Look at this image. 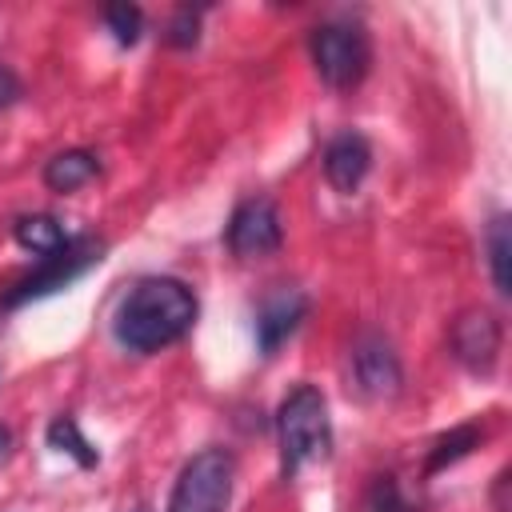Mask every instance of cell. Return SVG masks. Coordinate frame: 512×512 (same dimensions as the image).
I'll return each mask as SVG.
<instances>
[{
	"label": "cell",
	"mask_w": 512,
	"mask_h": 512,
	"mask_svg": "<svg viewBox=\"0 0 512 512\" xmlns=\"http://www.w3.org/2000/svg\"><path fill=\"white\" fill-rule=\"evenodd\" d=\"M352 372H356V384L368 396H376V400L396 396L400 384H404L400 356H396V348L380 332H360L356 336V344H352Z\"/></svg>",
	"instance_id": "cell-8"
},
{
	"label": "cell",
	"mask_w": 512,
	"mask_h": 512,
	"mask_svg": "<svg viewBox=\"0 0 512 512\" xmlns=\"http://www.w3.org/2000/svg\"><path fill=\"white\" fill-rule=\"evenodd\" d=\"M96 172H100L96 152H88V148H64V152H56V156L44 164V184L64 196V192L84 188Z\"/></svg>",
	"instance_id": "cell-11"
},
{
	"label": "cell",
	"mask_w": 512,
	"mask_h": 512,
	"mask_svg": "<svg viewBox=\"0 0 512 512\" xmlns=\"http://www.w3.org/2000/svg\"><path fill=\"white\" fill-rule=\"evenodd\" d=\"M128 512H152V508H148V504H136V508H128Z\"/></svg>",
	"instance_id": "cell-22"
},
{
	"label": "cell",
	"mask_w": 512,
	"mask_h": 512,
	"mask_svg": "<svg viewBox=\"0 0 512 512\" xmlns=\"http://www.w3.org/2000/svg\"><path fill=\"white\" fill-rule=\"evenodd\" d=\"M484 244H488V272H492V284H496V292H500V296H508V292H512V272H508L512 240H508V216H504V212H496V216H492Z\"/></svg>",
	"instance_id": "cell-15"
},
{
	"label": "cell",
	"mask_w": 512,
	"mask_h": 512,
	"mask_svg": "<svg viewBox=\"0 0 512 512\" xmlns=\"http://www.w3.org/2000/svg\"><path fill=\"white\" fill-rule=\"evenodd\" d=\"M232 476H236V464L224 448L196 452L176 476V488L168 496V512H228Z\"/></svg>",
	"instance_id": "cell-4"
},
{
	"label": "cell",
	"mask_w": 512,
	"mask_h": 512,
	"mask_svg": "<svg viewBox=\"0 0 512 512\" xmlns=\"http://www.w3.org/2000/svg\"><path fill=\"white\" fill-rule=\"evenodd\" d=\"M16 244L20 248H28V252H36L40 260L44 256H52V252H60L72 236L64 232V224L56 220V216H48V212H32V216H20L16 220Z\"/></svg>",
	"instance_id": "cell-12"
},
{
	"label": "cell",
	"mask_w": 512,
	"mask_h": 512,
	"mask_svg": "<svg viewBox=\"0 0 512 512\" xmlns=\"http://www.w3.org/2000/svg\"><path fill=\"white\" fill-rule=\"evenodd\" d=\"M164 40H168L172 48H192V44L200 40V12H196V8H180V12L168 20Z\"/></svg>",
	"instance_id": "cell-18"
},
{
	"label": "cell",
	"mask_w": 512,
	"mask_h": 512,
	"mask_svg": "<svg viewBox=\"0 0 512 512\" xmlns=\"http://www.w3.org/2000/svg\"><path fill=\"white\" fill-rule=\"evenodd\" d=\"M104 24L116 36V44H136L140 28H144V12L136 4H108L104 8Z\"/></svg>",
	"instance_id": "cell-17"
},
{
	"label": "cell",
	"mask_w": 512,
	"mask_h": 512,
	"mask_svg": "<svg viewBox=\"0 0 512 512\" xmlns=\"http://www.w3.org/2000/svg\"><path fill=\"white\" fill-rule=\"evenodd\" d=\"M232 256L240 260H260V256H272L280 244H284V220H280V208L268 200V196H248L236 204L232 220H228V232H224Z\"/></svg>",
	"instance_id": "cell-6"
},
{
	"label": "cell",
	"mask_w": 512,
	"mask_h": 512,
	"mask_svg": "<svg viewBox=\"0 0 512 512\" xmlns=\"http://www.w3.org/2000/svg\"><path fill=\"white\" fill-rule=\"evenodd\" d=\"M276 436H280V472L296 476L304 464L324 460L332 452V420L328 400L316 384H296L276 408Z\"/></svg>",
	"instance_id": "cell-2"
},
{
	"label": "cell",
	"mask_w": 512,
	"mask_h": 512,
	"mask_svg": "<svg viewBox=\"0 0 512 512\" xmlns=\"http://www.w3.org/2000/svg\"><path fill=\"white\" fill-rule=\"evenodd\" d=\"M508 484H512V472L500 468V472H496V484H492V508H496V512H508Z\"/></svg>",
	"instance_id": "cell-19"
},
{
	"label": "cell",
	"mask_w": 512,
	"mask_h": 512,
	"mask_svg": "<svg viewBox=\"0 0 512 512\" xmlns=\"http://www.w3.org/2000/svg\"><path fill=\"white\" fill-rule=\"evenodd\" d=\"M16 96H20V84H16V76H12L8 68H0V108H4V104H12Z\"/></svg>",
	"instance_id": "cell-20"
},
{
	"label": "cell",
	"mask_w": 512,
	"mask_h": 512,
	"mask_svg": "<svg viewBox=\"0 0 512 512\" xmlns=\"http://www.w3.org/2000/svg\"><path fill=\"white\" fill-rule=\"evenodd\" d=\"M100 256H104V240H96V236H72L60 252L44 256V264L36 272H28L24 280L12 284V292L4 296V308H20L28 300H40V296L72 284L80 272H88L92 264H100Z\"/></svg>",
	"instance_id": "cell-5"
},
{
	"label": "cell",
	"mask_w": 512,
	"mask_h": 512,
	"mask_svg": "<svg viewBox=\"0 0 512 512\" xmlns=\"http://www.w3.org/2000/svg\"><path fill=\"white\" fill-rule=\"evenodd\" d=\"M372 168V144L360 132H340L324 148V176L336 192H356Z\"/></svg>",
	"instance_id": "cell-10"
},
{
	"label": "cell",
	"mask_w": 512,
	"mask_h": 512,
	"mask_svg": "<svg viewBox=\"0 0 512 512\" xmlns=\"http://www.w3.org/2000/svg\"><path fill=\"white\" fill-rule=\"evenodd\" d=\"M480 440H484V428H480L476 420L448 428L444 436H436V440H432L428 460H424V472H428V476H432V472H444L448 464H456V460H464L472 448H480Z\"/></svg>",
	"instance_id": "cell-13"
},
{
	"label": "cell",
	"mask_w": 512,
	"mask_h": 512,
	"mask_svg": "<svg viewBox=\"0 0 512 512\" xmlns=\"http://www.w3.org/2000/svg\"><path fill=\"white\" fill-rule=\"evenodd\" d=\"M8 444H12V432L0 424V452H8Z\"/></svg>",
	"instance_id": "cell-21"
},
{
	"label": "cell",
	"mask_w": 512,
	"mask_h": 512,
	"mask_svg": "<svg viewBox=\"0 0 512 512\" xmlns=\"http://www.w3.org/2000/svg\"><path fill=\"white\" fill-rule=\"evenodd\" d=\"M48 448L72 456L80 468H96V464H100V452L88 444V436L80 432V424H76L72 416H56V420L48 424Z\"/></svg>",
	"instance_id": "cell-14"
},
{
	"label": "cell",
	"mask_w": 512,
	"mask_h": 512,
	"mask_svg": "<svg viewBox=\"0 0 512 512\" xmlns=\"http://www.w3.org/2000/svg\"><path fill=\"white\" fill-rule=\"evenodd\" d=\"M196 292L176 280V276H148L140 280L116 308V320H112V332L120 340V348L128 352H160L176 340H184L196 324Z\"/></svg>",
	"instance_id": "cell-1"
},
{
	"label": "cell",
	"mask_w": 512,
	"mask_h": 512,
	"mask_svg": "<svg viewBox=\"0 0 512 512\" xmlns=\"http://www.w3.org/2000/svg\"><path fill=\"white\" fill-rule=\"evenodd\" d=\"M448 348L468 372L488 376L496 368V360H500V320L488 308L460 312L452 320V328H448Z\"/></svg>",
	"instance_id": "cell-7"
},
{
	"label": "cell",
	"mask_w": 512,
	"mask_h": 512,
	"mask_svg": "<svg viewBox=\"0 0 512 512\" xmlns=\"http://www.w3.org/2000/svg\"><path fill=\"white\" fill-rule=\"evenodd\" d=\"M364 508H368V512H416V504L404 496V488H400V480H396L392 472H384V476H376V480L368 484Z\"/></svg>",
	"instance_id": "cell-16"
},
{
	"label": "cell",
	"mask_w": 512,
	"mask_h": 512,
	"mask_svg": "<svg viewBox=\"0 0 512 512\" xmlns=\"http://www.w3.org/2000/svg\"><path fill=\"white\" fill-rule=\"evenodd\" d=\"M308 52H312V64H316V72L328 88H356L368 76V64H372L368 32L360 24H348V20L316 24L312 40H308Z\"/></svg>",
	"instance_id": "cell-3"
},
{
	"label": "cell",
	"mask_w": 512,
	"mask_h": 512,
	"mask_svg": "<svg viewBox=\"0 0 512 512\" xmlns=\"http://www.w3.org/2000/svg\"><path fill=\"white\" fill-rule=\"evenodd\" d=\"M308 316V296L300 288H276L272 296H264V304L256 308V344L264 356H272Z\"/></svg>",
	"instance_id": "cell-9"
}]
</instances>
